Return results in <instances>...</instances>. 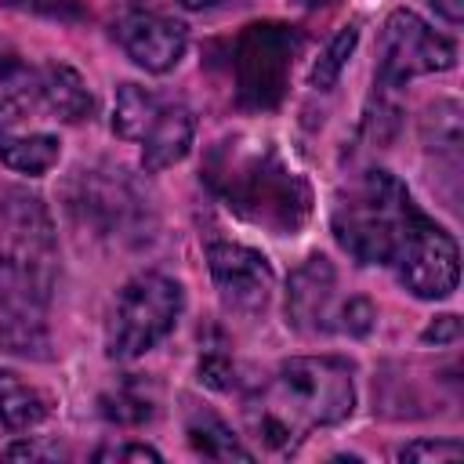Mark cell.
<instances>
[{
  "instance_id": "obj_8",
  "label": "cell",
  "mask_w": 464,
  "mask_h": 464,
  "mask_svg": "<svg viewBox=\"0 0 464 464\" xmlns=\"http://www.w3.org/2000/svg\"><path fill=\"white\" fill-rule=\"evenodd\" d=\"M301 51V33L283 22H254L232 44V80L236 102L243 109H276L286 98L294 58Z\"/></svg>"
},
{
  "instance_id": "obj_6",
  "label": "cell",
  "mask_w": 464,
  "mask_h": 464,
  "mask_svg": "<svg viewBox=\"0 0 464 464\" xmlns=\"http://www.w3.org/2000/svg\"><path fill=\"white\" fill-rule=\"evenodd\" d=\"M94 109L83 76L65 62L29 65L22 58H0V130L29 120L80 123Z\"/></svg>"
},
{
  "instance_id": "obj_1",
  "label": "cell",
  "mask_w": 464,
  "mask_h": 464,
  "mask_svg": "<svg viewBox=\"0 0 464 464\" xmlns=\"http://www.w3.org/2000/svg\"><path fill=\"white\" fill-rule=\"evenodd\" d=\"M330 228L352 261L392 268L420 301H442L457 290V239L435 225L388 170H362L352 178L334 199Z\"/></svg>"
},
{
  "instance_id": "obj_23",
  "label": "cell",
  "mask_w": 464,
  "mask_h": 464,
  "mask_svg": "<svg viewBox=\"0 0 464 464\" xmlns=\"http://www.w3.org/2000/svg\"><path fill=\"white\" fill-rule=\"evenodd\" d=\"M424 341H435V344H446V341H457L460 337V319L457 315H439L424 334Z\"/></svg>"
},
{
  "instance_id": "obj_3",
  "label": "cell",
  "mask_w": 464,
  "mask_h": 464,
  "mask_svg": "<svg viewBox=\"0 0 464 464\" xmlns=\"http://www.w3.org/2000/svg\"><path fill=\"white\" fill-rule=\"evenodd\" d=\"M199 178L232 214L276 236H297L312 214L308 181L265 138L232 134L214 141Z\"/></svg>"
},
{
  "instance_id": "obj_12",
  "label": "cell",
  "mask_w": 464,
  "mask_h": 464,
  "mask_svg": "<svg viewBox=\"0 0 464 464\" xmlns=\"http://www.w3.org/2000/svg\"><path fill=\"white\" fill-rule=\"evenodd\" d=\"M337 319H341L337 272L323 254H312L304 265H297L290 272V283H286V323L304 337H319V334H334Z\"/></svg>"
},
{
  "instance_id": "obj_9",
  "label": "cell",
  "mask_w": 464,
  "mask_h": 464,
  "mask_svg": "<svg viewBox=\"0 0 464 464\" xmlns=\"http://www.w3.org/2000/svg\"><path fill=\"white\" fill-rule=\"evenodd\" d=\"M453 65H457V44L435 33L420 14L399 7L384 18L377 36V65H373V80L384 91L406 87L417 76L446 72Z\"/></svg>"
},
{
  "instance_id": "obj_19",
  "label": "cell",
  "mask_w": 464,
  "mask_h": 464,
  "mask_svg": "<svg viewBox=\"0 0 464 464\" xmlns=\"http://www.w3.org/2000/svg\"><path fill=\"white\" fill-rule=\"evenodd\" d=\"M355 40H359L355 25H344V29L326 44L323 58H319L315 69H312V87H315V91H330V87L337 83V76H341L348 54H352V47H355Z\"/></svg>"
},
{
  "instance_id": "obj_15",
  "label": "cell",
  "mask_w": 464,
  "mask_h": 464,
  "mask_svg": "<svg viewBox=\"0 0 464 464\" xmlns=\"http://www.w3.org/2000/svg\"><path fill=\"white\" fill-rule=\"evenodd\" d=\"M156 410H160L156 384L138 373H127L102 395V417L112 424H123V428H141L145 420L156 417Z\"/></svg>"
},
{
  "instance_id": "obj_5",
  "label": "cell",
  "mask_w": 464,
  "mask_h": 464,
  "mask_svg": "<svg viewBox=\"0 0 464 464\" xmlns=\"http://www.w3.org/2000/svg\"><path fill=\"white\" fill-rule=\"evenodd\" d=\"M54 221L40 196L0 181V290L47 301L54 279Z\"/></svg>"
},
{
  "instance_id": "obj_2",
  "label": "cell",
  "mask_w": 464,
  "mask_h": 464,
  "mask_svg": "<svg viewBox=\"0 0 464 464\" xmlns=\"http://www.w3.org/2000/svg\"><path fill=\"white\" fill-rule=\"evenodd\" d=\"M352 362L337 355H297L246 395L243 417L250 435L272 453H294L312 431L334 428L355 410Z\"/></svg>"
},
{
  "instance_id": "obj_13",
  "label": "cell",
  "mask_w": 464,
  "mask_h": 464,
  "mask_svg": "<svg viewBox=\"0 0 464 464\" xmlns=\"http://www.w3.org/2000/svg\"><path fill=\"white\" fill-rule=\"evenodd\" d=\"M192 138H196L192 109L185 102H178V98H163V105L149 120L145 134L138 138L145 174H156V170H167V167L181 163L188 156V149H192Z\"/></svg>"
},
{
  "instance_id": "obj_4",
  "label": "cell",
  "mask_w": 464,
  "mask_h": 464,
  "mask_svg": "<svg viewBox=\"0 0 464 464\" xmlns=\"http://www.w3.org/2000/svg\"><path fill=\"white\" fill-rule=\"evenodd\" d=\"M65 203L72 221L94 239H105L112 246H141L152 239L156 228L152 199L123 167L112 163L76 167L65 185Z\"/></svg>"
},
{
  "instance_id": "obj_17",
  "label": "cell",
  "mask_w": 464,
  "mask_h": 464,
  "mask_svg": "<svg viewBox=\"0 0 464 464\" xmlns=\"http://www.w3.org/2000/svg\"><path fill=\"white\" fill-rule=\"evenodd\" d=\"M58 152H62V141L54 134H44V130H29V134L0 130V163L7 170L33 174V178L47 174L58 163Z\"/></svg>"
},
{
  "instance_id": "obj_18",
  "label": "cell",
  "mask_w": 464,
  "mask_h": 464,
  "mask_svg": "<svg viewBox=\"0 0 464 464\" xmlns=\"http://www.w3.org/2000/svg\"><path fill=\"white\" fill-rule=\"evenodd\" d=\"M160 105H163V94H156L149 87H138V83H123L116 91V105H112V130H116V138L138 141Z\"/></svg>"
},
{
  "instance_id": "obj_7",
  "label": "cell",
  "mask_w": 464,
  "mask_h": 464,
  "mask_svg": "<svg viewBox=\"0 0 464 464\" xmlns=\"http://www.w3.org/2000/svg\"><path fill=\"white\" fill-rule=\"evenodd\" d=\"M181 312H185V290L178 279L163 272L134 276L120 290L109 315V330H105L109 359H120V362L141 359L178 326Z\"/></svg>"
},
{
  "instance_id": "obj_10",
  "label": "cell",
  "mask_w": 464,
  "mask_h": 464,
  "mask_svg": "<svg viewBox=\"0 0 464 464\" xmlns=\"http://www.w3.org/2000/svg\"><path fill=\"white\" fill-rule=\"evenodd\" d=\"M207 268H210L214 290L228 312H236V315L265 312L272 286H276V276H272V265L265 261V254H257L254 246H243V243L218 239V243H207Z\"/></svg>"
},
{
  "instance_id": "obj_26",
  "label": "cell",
  "mask_w": 464,
  "mask_h": 464,
  "mask_svg": "<svg viewBox=\"0 0 464 464\" xmlns=\"http://www.w3.org/2000/svg\"><path fill=\"white\" fill-rule=\"evenodd\" d=\"M178 4L188 11H225V7H239L246 0H178Z\"/></svg>"
},
{
  "instance_id": "obj_14",
  "label": "cell",
  "mask_w": 464,
  "mask_h": 464,
  "mask_svg": "<svg viewBox=\"0 0 464 464\" xmlns=\"http://www.w3.org/2000/svg\"><path fill=\"white\" fill-rule=\"evenodd\" d=\"M185 439L196 457L207 460H254V453L236 439V431L207 406H188L185 410Z\"/></svg>"
},
{
  "instance_id": "obj_20",
  "label": "cell",
  "mask_w": 464,
  "mask_h": 464,
  "mask_svg": "<svg viewBox=\"0 0 464 464\" xmlns=\"http://www.w3.org/2000/svg\"><path fill=\"white\" fill-rule=\"evenodd\" d=\"M464 453V446L457 439H417V442H406L395 457L399 460H457Z\"/></svg>"
},
{
  "instance_id": "obj_16",
  "label": "cell",
  "mask_w": 464,
  "mask_h": 464,
  "mask_svg": "<svg viewBox=\"0 0 464 464\" xmlns=\"http://www.w3.org/2000/svg\"><path fill=\"white\" fill-rule=\"evenodd\" d=\"M51 399L14 373H0V431H29L44 424Z\"/></svg>"
},
{
  "instance_id": "obj_21",
  "label": "cell",
  "mask_w": 464,
  "mask_h": 464,
  "mask_svg": "<svg viewBox=\"0 0 464 464\" xmlns=\"http://www.w3.org/2000/svg\"><path fill=\"white\" fill-rule=\"evenodd\" d=\"M373 319H377L373 304H370L366 297H352V301L341 304L337 330H344V334H352V337H366V334L373 330Z\"/></svg>"
},
{
  "instance_id": "obj_22",
  "label": "cell",
  "mask_w": 464,
  "mask_h": 464,
  "mask_svg": "<svg viewBox=\"0 0 464 464\" xmlns=\"http://www.w3.org/2000/svg\"><path fill=\"white\" fill-rule=\"evenodd\" d=\"M94 460H160V450H152L145 442H120V446L94 450Z\"/></svg>"
},
{
  "instance_id": "obj_27",
  "label": "cell",
  "mask_w": 464,
  "mask_h": 464,
  "mask_svg": "<svg viewBox=\"0 0 464 464\" xmlns=\"http://www.w3.org/2000/svg\"><path fill=\"white\" fill-rule=\"evenodd\" d=\"M297 4H304V7H319V4H330V0H297Z\"/></svg>"
},
{
  "instance_id": "obj_24",
  "label": "cell",
  "mask_w": 464,
  "mask_h": 464,
  "mask_svg": "<svg viewBox=\"0 0 464 464\" xmlns=\"http://www.w3.org/2000/svg\"><path fill=\"white\" fill-rule=\"evenodd\" d=\"M0 457H25V460H40V457H47V460H54V457H62V450L58 446H40V442H14V446H7Z\"/></svg>"
},
{
  "instance_id": "obj_11",
  "label": "cell",
  "mask_w": 464,
  "mask_h": 464,
  "mask_svg": "<svg viewBox=\"0 0 464 464\" xmlns=\"http://www.w3.org/2000/svg\"><path fill=\"white\" fill-rule=\"evenodd\" d=\"M112 36L134 65L156 76L170 72L185 58V47H188V33L181 22L156 14V11H141V7H130L127 14H120L112 25Z\"/></svg>"
},
{
  "instance_id": "obj_25",
  "label": "cell",
  "mask_w": 464,
  "mask_h": 464,
  "mask_svg": "<svg viewBox=\"0 0 464 464\" xmlns=\"http://www.w3.org/2000/svg\"><path fill=\"white\" fill-rule=\"evenodd\" d=\"M428 4H431L446 22H453V25L464 18V0H428Z\"/></svg>"
}]
</instances>
